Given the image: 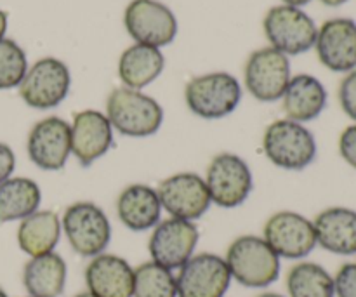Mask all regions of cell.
<instances>
[{
    "label": "cell",
    "mask_w": 356,
    "mask_h": 297,
    "mask_svg": "<svg viewBox=\"0 0 356 297\" xmlns=\"http://www.w3.org/2000/svg\"><path fill=\"white\" fill-rule=\"evenodd\" d=\"M339 103L344 113L356 124V70L346 73L339 86Z\"/></svg>",
    "instance_id": "29"
},
{
    "label": "cell",
    "mask_w": 356,
    "mask_h": 297,
    "mask_svg": "<svg viewBox=\"0 0 356 297\" xmlns=\"http://www.w3.org/2000/svg\"><path fill=\"white\" fill-rule=\"evenodd\" d=\"M73 297H96V296H92L90 294V292H80V294H76V296H73Z\"/></svg>",
    "instance_id": "37"
},
{
    "label": "cell",
    "mask_w": 356,
    "mask_h": 297,
    "mask_svg": "<svg viewBox=\"0 0 356 297\" xmlns=\"http://www.w3.org/2000/svg\"><path fill=\"white\" fill-rule=\"evenodd\" d=\"M124 24L136 44L165 47L177 35L172 10L159 0H132L124 13Z\"/></svg>",
    "instance_id": "9"
},
{
    "label": "cell",
    "mask_w": 356,
    "mask_h": 297,
    "mask_svg": "<svg viewBox=\"0 0 356 297\" xmlns=\"http://www.w3.org/2000/svg\"><path fill=\"white\" fill-rule=\"evenodd\" d=\"M257 297H285V296L277 294V292H264V294H259Z\"/></svg>",
    "instance_id": "36"
},
{
    "label": "cell",
    "mask_w": 356,
    "mask_h": 297,
    "mask_svg": "<svg viewBox=\"0 0 356 297\" xmlns=\"http://www.w3.org/2000/svg\"><path fill=\"white\" fill-rule=\"evenodd\" d=\"M28 297H31V296H28Z\"/></svg>",
    "instance_id": "39"
},
{
    "label": "cell",
    "mask_w": 356,
    "mask_h": 297,
    "mask_svg": "<svg viewBox=\"0 0 356 297\" xmlns=\"http://www.w3.org/2000/svg\"><path fill=\"white\" fill-rule=\"evenodd\" d=\"M212 204L221 209L240 207L254 188L250 167L235 153H219L211 160L205 174Z\"/></svg>",
    "instance_id": "7"
},
{
    "label": "cell",
    "mask_w": 356,
    "mask_h": 297,
    "mask_svg": "<svg viewBox=\"0 0 356 297\" xmlns=\"http://www.w3.org/2000/svg\"><path fill=\"white\" fill-rule=\"evenodd\" d=\"M72 86L70 70L61 59L42 58L28 68L19 83V96L35 110H51L66 99Z\"/></svg>",
    "instance_id": "8"
},
{
    "label": "cell",
    "mask_w": 356,
    "mask_h": 297,
    "mask_svg": "<svg viewBox=\"0 0 356 297\" xmlns=\"http://www.w3.org/2000/svg\"><path fill=\"white\" fill-rule=\"evenodd\" d=\"M263 239L280 259H305L318 246L312 219L294 211L275 212L264 225Z\"/></svg>",
    "instance_id": "10"
},
{
    "label": "cell",
    "mask_w": 356,
    "mask_h": 297,
    "mask_svg": "<svg viewBox=\"0 0 356 297\" xmlns=\"http://www.w3.org/2000/svg\"><path fill=\"white\" fill-rule=\"evenodd\" d=\"M289 297H336L334 277L312 261L294 264L287 273Z\"/></svg>",
    "instance_id": "26"
},
{
    "label": "cell",
    "mask_w": 356,
    "mask_h": 297,
    "mask_svg": "<svg viewBox=\"0 0 356 297\" xmlns=\"http://www.w3.org/2000/svg\"><path fill=\"white\" fill-rule=\"evenodd\" d=\"M165 58L162 51L152 45L134 44L122 52L118 59V77L129 89L141 90L155 82L163 72Z\"/></svg>",
    "instance_id": "23"
},
{
    "label": "cell",
    "mask_w": 356,
    "mask_h": 297,
    "mask_svg": "<svg viewBox=\"0 0 356 297\" xmlns=\"http://www.w3.org/2000/svg\"><path fill=\"white\" fill-rule=\"evenodd\" d=\"M316 54L330 72L350 73L356 70V21L334 17L318 28Z\"/></svg>",
    "instance_id": "16"
},
{
    "label": "cell",
    "mask_w": 356,
    "mask_h": 297,
    "mask_svg": "<svg viewBox=\"0 0 356 297\" xmlns=\"http://www.w3.org/2000/svg\"><path fill=\"white\" fill-rule=\"evenodd\" d=\"M337 297H356V263H346L334 277Z\"/></svg>",
    "instance_id": "30"
},
{
    "label": "cell",
    "mask_w": 356,
    "mask_h": 297,
    "mask_svg": "<svg viewBox=\"0 0 356 297\" xmlns=\"http://www.w3.org/2000/svg\"><path fill=\"white\" fill-rule=\"evenodd\" d=\"M316 243L337 256L356 254V211L350 207H329L313 221Z\"/></svg>",
    "instance_id": "20"
},
{
    "label": "cell",
    "mask_w": 356,
    "mask_h": 297,
    "mask_svg": "<svg viewBox=\"0 0 356 297\" xmlns=\"http://www.w3.org/2000/svg\"><path fill=\"white\" fill-rule=\"evenodd\" d=\"M68 266L59 254L30 257L23 268V285L31 297H59L66 287Z\"/></svg>",
    "instance_id": "22"
},
{
    "label": "cell",
    "mask_w": 356,
    "mask_h": 297,
    "mask_svg": "<svg viewBox=\"0 0 356 297\" xmlns=\"http://www.w3.org/2000/svg\"><path fill=\"white\" fill-rule=\"evenodd\" d=\"M87 292L96 297H132L134 268L115 254L90 257L86 268Z\"/></svg>",
    "instance_id": "18"
},
{
    "label": "cell",
    "mask_w": 356,
    "mask_h": 297,
    "mask_svg": "<svg viewBox=\"0 0 356 297\" xmlns=\"http://www.w3.org/2000/svg\"><path fill=\"white\" fill-rule=\"evenodd\" d=\"M0 297H9L6 294V291H3V289H0Z\"/></svg>",
    "instance_id": "38"
},
{
    "label": "cell",
    "mask_w": 356,
    "mask_h": 297,
    "mask_svg": "<svg viewBox=\"0 0 356 297\" xmlns=\"http://www.w3.org/2000/svg\"><path fill=\"white\" fill-rule=\"evenodd\" d=\"M263 152L275 167L284 170H305L318 153L316 139L305 124L282 118L266 127Z\"/></svg>",
    "instance_id": "3"
},
{
    "label": "cell",
    "mask_w": 356,
    "mask_h": 297,
    "mask_svg": "<svg viewBox=\"0 0 356 297\" xmlns=\"http://www.w3.org/2000/svg\"><path fill=\"white\" fill-rule=\"evenodd\" d=\"M104 115L111 127L127 138H148L159 132L163 124V110L159 101L129 87L111 90Z\"/></svg>",
    "instance_id": "2"
},
{
    "label": "cell",
    "mask_w": 356,
    "mask_h": 297,
    "mask_svg": "<svg viewBox=\"0 0 356 297\" xmlns=\"http://www.w3.org/2000/svg\"><path fill=\"white\" fill-rule=\"evenodd\" d=\"M177 271V297H225L232 284L225 257L212 252L193 254Z\"/></svg>",
    "instance_id": "12"
},
{
    "label": "cell",
    "mask_w": 356,
    "mask_h": 297,
    "mask_svg": "<svg viewBox=\"0 0 356 297\" xmlns=\"http://www.w3.org/2000/svg\"><path fill=\"white\" fill-rule=\"evenodd\" d=\"M162 204L156 188L148 184H129L117 198V216L131 232H148L162 221Z\"/></svg>",
    "instance_id": "19"
},
{
    "label": "cell",
    "mask_w": 356,
    "mask_h": 297,
    "mask_svg": "<svg viewBox=\"0 0 356 297\" xmlns=\"http://www.w3.org/2000/svg\"><path fill=\"white\" fill-rule=\"evenodd\" d=\"M28 72V59L17 42L0 40V90L19 87Z\"/></svg>",
    "instance_id": "28"
},
{
    "label": "cell",
    "mask_w": 356,
    "mask_h": 297,
    "mask_svg": "<svg viewBox=\"0 0 356 297\" xmlns=\"http://www.w3.org/2000/svg\"><path fill=\"white\" fill-rule=\"evenodd\" d=\"M200 233L195 223L169 218L153 228L148 242L153 263L174 271L179 270L195 254Z\"/></svg>",
    "instance_id": "14"
},
{
    "label": "cell",
    "mask_w": 356,
    "mask_h": 297,
    "mask_svg": "<svg viewBox=\"0 0 356 297\" xmlns=\"http://www.w3.org/2000/svg\"><path fill=\"white\" fill-rule=\"evenodd\" d=\"M61 219L52 211H37L17 226V246L26 256L37 257L54 252L61 239Z\"/></svg>",
    "instance_id": "24"
},
{
    "label": "cell",
    "mask_w": 356,
    "mask_h": 297,
    "mask_svg": "<svg viewBox=\"0 0 356 297\" xmlns=\"http://www.w3.org/2000/svg\"><path fill=\"white\" fill-rule=\"evenodd\" d=\"M339 155L351 169L356 170V124L348 125L339 136Z\"/></svg>",
    "instance_id": "31"
},
{
    "label": "cell",
    "mask_w": 356,
    "mask_h": 297,
    "mask_svg": "<svg viewBox=\"0 0 356 297\" xmlns=\"http://www.w3.org/2000/svg\"><path fill=\"white\" fill-rule=\"evenodd\" d=\"M162 209L176 219L197 221L211 207L207 184L195 172H179L163 179L156 188Z\"/></svg>",
    "instance_id": "13"
},
{
    "label": "cell",
    "mask_w": 356,
    "mask_h": 297,
    "mask_svg": "<svg viewBox=\"0 0 356 297\" xmlns=\"http://www.w3.org/2000/svg\"><path fill=\"white\" fill-rule=\"evenodd\" d=\"M14 167H16V155L13 148L6 143H0V183L13 177Z\"/></svg>",
    "instance_id": "32"
},
{
    "label": "cell",
    "mask_w": 356,
    "mask_h": 297,
    "mask_svg": "<svg viewBox=\"0 0 356 297\" xmlns=\"http://www.w3.org/2000/svg\"><path fill=\"white\" fill-rule=\"evenodd\" d=\"M26 152L38 169L61 170L72 155L68 122L59 117L37 122L28 134Z\"/></svg>",
    "instance_id": "15"
},
{
    "label": "cell",
    "mask_w": 356,
    "mask_h": 297,
    "mask_svg": "<svg viewBox=\"0 0 356 297\" xmlns=\"http://www.w3.org/2000/svg\"><path fill=\"white\" fill-rule=\"evenodd\" d=\"M282 103L287 118L306 124L323 113L327 106V89L316 77L301 73L291 79Z\"/></svg>",
    "instance_id": "21"
},
{
    "label": "cell",
    "mask_w": 356,
    "mask_h": 297,
    "mask_svg": "<svg viewBox=\"0 0 356 297\" xmlns=\"http://www.w3.org/2000/svg\"><path fill=\"white\" fill-rule=\"evenodd\" d=\"M242 99L238 80L226 72H212L195 77L186 83L184 101L188 110L205 120L228 117Z\"/></svg>",
    "instance_id": "4"
},
{
    "label": "cell",
    "mask_w": 356,
    "mask_h": 297,
    "mask_svg": "<svg viewBox=\"0 0 356 297\" xmlns=\"http://www.w3.org/2000/svg\"><path fill=\"white\" fill-rule=\"evenodd\" d=\"M72 155L82 167H89L113 146V127L104 113L97 110H83L73 117L70 124Z\"/></svg>",
    "instance_id": "17"
},
{
    "label": "cell",
    "mask_w": 356,
    "mask_h": 297,
    "mask_svg": "<svg viewBox=\"0 0 356 297\" xmlns=\"http://www.w3.org/2000/svg\"><path fill=\"white\" fill-rule=\"evenodd\" d=\"M245 87L250 96L263 103L282 99L291 82V61L289 56L275 47L254 51L245 65Z\"/></svg>",
    "instance_id": "11"
},
{
    "label": "cell",
    "mask_w": 356,
    "mask_h": 297,
    "mask_svg": "<svg viewBox=\"0 0 356 297\" xmlns=\"http://www.w3.org/2000/svg\"><path fill=\"white\" fill-rule=\"evenodd\" d=\"M61 228L70 247L82 257L99 256L110 246V219L106 212L92 202H76L66 207Z\"/></svg>",
    "instance_id": "5"
},
{
    "label": "cell",
    "mask_w": 356,
    "mask_h": 297,
    "mask_svg": "<svg viewBox=\"0 0 356 297\" xmlns=\"http://www.w3.org/2000/svg\"><path fill=\"white\" fill-rule=\"evenodd\" d=\"M6 31H7V13H3V10L0 9V40L3 38Z\"/></svg>",
    "instance_id": "33"
},
{
    "label": "cell",
    "mask_w": 356,
    "mask_h": 297,
    "mask_svg": "<svg viewBox=\"0 0 356 297\" xmlns=\"http://www.w3.org/2000/svg\"><path fill=\"white\" fill-rule=\"evenodd\" d=\"M232 280L249 289H264L278 280L280 257L263 236L242 235L229 243L225 257Z\"/></svg>",
    "instance_id": "1"
},
{
    "label": "cell",
    "mask_w": 356,
    "mask_h": 297,
    "mask_svg": "<svg viewBox=\"0 0 356 297\" xmlns=\"http://www.w3.org/2000/svg\"><path fill=\"white\" fill-rule=\"evenodd\" d=\"M320 2H322L323 6H329V7H339V6H343V3L350 2V0H320Z\"/></svg>",
    "instance_id": "35"
},
{
    "label": "cell",
    "mask_w": 356,
    "mask_h": 297,
    "mask_svg": "<svg viewBox=\"0 0 356 297\" xmlns=\"http://www.w3.org/2000/svg\"><path fill=\"white\" fill-rule=\"evenodd\" d=\"M264 33L271 47L284 52L285 56H299L315 47L316 28L315 21L302 9L292 6H275L266 13L263 21Z\"/></svg>",
    "instance_id": "6"
},
{
    "label": "cell",
    "mask_w": 356,
    "mask_h": 297,
    "mask_svg": "<svg viewBox=\"0 0 356 297\" xmlns=\"http://www.w3.org/2000/svg\"><path fill=\"white\" fill-rule=\"evenodd\" d=\"M42 190L30 177H9L0 183V223L23 221L38 211Z\"/></svg>",
    "instance_id": "25"
},
{
    "label": "cell",
    "mask_w": 356,
    "mask_h": 297,
    "mask_svg": "<svg viewBox=\"0 0 356 297\" xmlns=\"http://www.w3.org/2000/svg\"><path fill=\"white\" fill-rule=\"evenodd\" d=\"M132 297H177L176 277L153 261L139 264L134 270Z\"/></svg>",
    "instance_id": "27"
},
{
    "label": "cell",
    "mask_w": 356,
    "mask_h": 297,
    "mask_svg": "<svg viewBox=\"0 0 356 297\" xmlns=\"http://www.w3.org/2000/svg\"><path fill=\"white\" fill-rule=\"evenodd\" d=\"M312 0H284L285 6H292V7H299L301 9L302 6H306V3H309Z\"/></svg>",
    "instance_id": "34"
}]
</instances>
